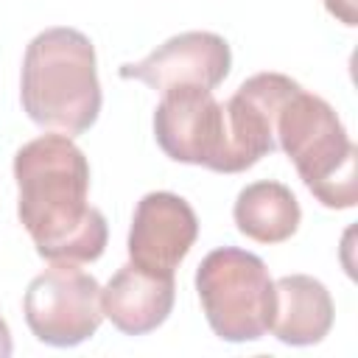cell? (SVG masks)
Instances as JSON below:
<instances>
[{
  "label": "cell",
  "mask_w": 358,
  "mask_h": 358,
  "mask_svg": "<svg viewBox=\"0 0 358 358\" xmlns=\"http://www.w3.org/2000/svg\"><path fill=\"white\" fill-rule=\"evenodd\" d=\"M11 355V333H8V324L0 319V358H8Z\"/></svg>",
  "instance_id": "5bb4252c"
},
{
  "label": "cell",
  "mask_w": 358,
  "mask_h": 358,
  "mask_svg": "<svg viewBox=\"0 0 358 358\" xmlns=\"http://www.w3.org/2000/svg\"><path fill=\"white\" fill-rule=\"evenodd\" d=\"M173 296V274H157L129 260L115 271L106 288H101V310L120 333L143 336L168 319Z\"/></svg>",
  "instance_id": "30bf717a"
},
{
  "label": "cell",
  "mask_w": 358,
  "mask_h": 358,
  "mask_svg": "<svg viewBox=\"0 0 358 358\" xmlns=\"http://www.w3.org/2000/svg\"><path fill=\"white\" fill-rule=\"evenodd\" d=\"M196 291L213 333L224 341H257L271 327L274 282L252 252L235 246L210 252L196 268Z\"/></svg>",
  "instance_id": "277c9868"
},
{
  "label": "cell",
  "mask_w": 358,
  "mask_h": 358,
  "mask_svg": "<svg viewBox=\"0 0 358 358\" xmlns=\"http://www.w3.org/2000/svg\"><path fill=\"white\" fill-rule=\"evenodd\" d=\"M199 238V218L193 207L168 190L145 193L137 201L131 229H129V257L134 266L173 274V268L187 257Z\"/></svg>",
  "instance_id": "9c48e42d"
},
{
  "label": "cell",
  "mask_w": 358,
  "mask_h": 358,
  "mask_svg": "<svg viewBox=\"0 0 358 358\" xmlns=\"http://www.w3.org/2000/svg\"><path fill=\"white\" fill-rule=\"evenodd\" d=\"M232 215L246 238L257 243H282L296 232L302 210L285 185L255 182L238 193Z\"/></svg>",
  "instance_id": "7c38bea8"
},
{
  "label": "cell",
  "mask_w": 358,
  "mask_h": 358,
  "mask_svg": "<svg viewBox=\"0 0 358 358\" xmlns=\"http://www.w3.org/2000/svg\"><path fill=\"white\" fill-rule=\"evenodd\" d=\"M229 45L210 31H185L162 42L137 64H123L120 78H137L157 92L176 87L215 90L229 73Z\"/></svg>",
  "instance_id": "ba28073f"
},
{
  "label": "cell",
  "mask_w": 358,
  "mask_h": 358,
  "mask_svg": "<svg viewBox=\"0 0 358 358\" xmlns=\"http://www.w3.org/2000/svg\"><path fill=\"white\" fill-rule=\"evenodd\" d=\"M22 310L39 341L50 347H76L101 327V285L76 263H53L31 280Z\"/></svg>",
  "instance_id": "5b68a950"
},
{
  "label": "cell",
  "mask_w": 358,
  "mask_h": 358,
  "mask_svg": "<svg viewBox=\"0 0 358 358\" xmlns=\"http://www.w3.org/2000/svg\"><path fill=\"white\" fill-rule=\"evenodd\" d=\"M154 137L171 159L224 173L227 120L224 103L213 98V90L176 87L162 92L154 112Z\"/></svg>",
  "instance_id": "8992f818"
},
{
  "label": "cell",
  "mask_w": 358,
  "mask_h": 358,
  "mask_svg": "<svg viewBox=\"0 0 358 358\" xmlns=\"http://www.w3.org/2000/svg\"><path fill=\"white\" fill-rule=\"evenodd\" d=\"M17 215L39 257L92 263L106 249V218L87 201L90 165L67 134H42L14 157Z\"/></svg>",
  "instance_id": "6da1fadb"
},
{
  "label": "cell",
  "mask_w": 358,
  "mask_h": 358,
  "mask_svg": "<svg viewBox=\"0 0 358 358\" xmlns=\"http://www.w3.org/2000/svg\"><path fill=\"white\" fill-rule=\"evenodd\" d=\"M277 145L294 162L305 187L333 210L355 207V143L350 140L336 109L296 87L277 115Z\"/></svg>",
  "instance_id": "3957f363"
},
{
  "label": "cell",
  "mask_w": 358,
  "mask_h": 358,
  "mask_svg": "<svg viewBox=\"0 0 358 358\" xmlns=\"http://www.w3.org/2000/svg\"><path fill=\"white\" fill-rule=\"evenodd\" d=\"M296 87L299 84L282 73H257L238 87V92L224 103V173H241L277 148V115Z\"/></svg>",
  "instance_id": "52a82bcc"
},
{
  "label": "cell",
  "mask_w": 358,
  "mask_h": 358,
  "mask_svg": "<svg viewBox=\"0 0 358 358\" xmlns=\"http://www.w3.org/2000/svg\"><path fill=\"white\" fill-rule=\"evenodd\" d=\"M330 327L333 299L319 280L308 274H291L274 282V316L268 330H274L282 344H316L330 333Z\"/></svg>",
  "instance_id": "8fae6325"
},
{
  "label": "cell",
  "mask_w": 358,
  "mask_h": 358,
  "mask_svg": "<svg viewBox=\"0 0 358 358\" xmlns=\"http://www.w3.org/2000/svg\"><path fill=\"white\" fill-rule=\"evenodd\" d=\"M22 109L50 131L84 134L101 112L95 48L76 28L36 34L22 59Z\"/></svg>",
  "instance_id": "7a4b0ae2"
},
{
  "label": "cell",
  "mask_w": 358,
  "mask_h": 358,
  "mask_svg": "<svg viewBox=\"0 0 358 358\" xmlns=\"http://www.w3.org/2000/svg\"><path fill=\"white\" fill-rule=\"evenodd\" d=\"M327 11L333 17H338L344 25H358V11H355V0H324Z\"/></svg>",
  "instance_id": "4fadbf2b"
}]
</instances>
